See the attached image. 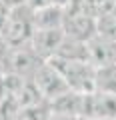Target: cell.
I'll list each match as a JSON object with an SVG mask.
<instances>
[{
    "instance_id": "obj_1",
    "label": "cell",
    "mask_w": 116,
    "mask_h": 120,
    "mask_svg": "<svg viewBox=\"0 0 116 120\" xmlns=\"http://www.w3.org/2000/svg\"><path fill=\"white\" fill-rule=\"evenodd\" d=\"M54 66L70 90L74 92H92L94 90V72L96 68L88 60H62V58H50L48 60Z\"/></svg>"
},
{
    "instance_id": "obj_5",
    "label": "cell",
    "mask_w": 116,
    "mask_h": 120,
    "mask_svg": "<svg viewBox=\"0 0 116 120\" xmlns=\"http://www.w3.org/2000/svg\"><path fill=\"white\" fill-rule=\"evenodd\" d=\"M80 118L90 120H116V94L104 92H86Z\"/></svg>"
},
{
    "instance_id": "obj_8",
    "label": "cell",
    "mask_w": 116,
    "mask_h": 120,
    "mask_svg": "<svg viewBox=\"0 0 116 120\" xmlns=\"http://www.w3.org/2000/svg\"><path fill=\"white\" fill-rule=\"evenodd\" d=\"M64 36L88 42L96 34V18L90 14H78V12H66L64 14Z\"/></svg>"
},
{
    "instance_id": "obj_10",
    "label": "cell",
    "mask_w": 116,
    "mask_h": 120,
    "mask_svg": "<svg viewBox=\"0 0 116 120\" xmlns=\"http://www.w3.org/2000/svg\"><path fill=\"white\" fill-rule=\"evenodd\" d=\"M34 12V28H62L66 10L60 6H46Z\"/></svg>"
},
{
    "instance_id": "obj_6",
    "label": "cell",
    "mask_w": 116,
    "mask_h": 120,
    "mask_svg": "<svg viewBox=\"0 0 116 120\" xmlns=\"http://www.w3.org/2000/svg\"><path fill=\"white\" fill-rule=\"evenodd\" d=\"M62 40H64V30L62 28H34L30 46L44 62H48L58 52Z\"/></svg>"
},
{
    "instance_id": "obj_3",
    "label": "cell",
    "mask_w": 116,
    "mask_h": 120,
    "mask_svg": "<svg viewBox=\"0 0 116 120\" xmlns=\"http://www.w3.org/2000/svg\"><path fill=\"white\" fill-rule=\"evenodd\" d=\"M42 64L44 60L32 50L30 44H26V46H18L10 50V56L4 64V72L10 76L22 78V80H32V76Z\"/></svg>"
},
{
    "instance_id": "obj_7",
    "label": "cell",
    "mask_w": 116,
    "mask_h": 120,
    "mask_svg": "<svg viewBox=\"0 0 116 120\" xmlns=\"http://www.w3.org/2000/svg\"><path fill=\"white\" fill-rule=\"evenodd\" d=\"M86 52H88V62L94 68L116 64V40L94 34L86 42Z\"/></svg>"
},
{
    "instance_id": "obj_19",
    "label": "cell",
    "mask_w": 116,
    "mask_h": 120,
    "mask_svg": "<svg viewBox=\"0 0 116 120\" xmlns=\"http://www.w3.org/2000/svg\"><path fill=\"white\" fill-rule=\"evenodd\" d=\"M78 120H90V118H78Z\"/></svg>"
},
{
    "instance_id": "obj_18",
    "label": "cell",
    "mask_w": 116,
    "mask_h": 120,
    "mask_svg": "<svg viewBox=\"0 0 116 120\" xmlns=\"http://www.w3.org/2000/svg\"><path fill=\"white\" fill-rule=\"evenodd\" d=\"M4 74H6V72H4V66H2V64H0V78H2V76H4Z\"/></svg>"
},
{
    "instance_id": "obj_15",
    "label": "cell",
    "mask_w": 116,
    "mask_h": 120,
    "mask_svg": "<svg viewBox=\"0 0 116 120\" xmlns=\"http://www.w3.org/2000/svg\"><path fill=\"white\" fill-rule=\"evenodd\" d=\"M10 6H6L4 2H0V34L4 32V26H6V22H8V16H10Z\"/></svg>"
},
{
    "instance_id": "obj_12",
    "label": "cell",
    "mask_w": 116,
    "mask_h": 120,
    "mask_svg": "<svg viewBox=\"0 0 116 120\" xmlns=\"http://www.w3.org/2000/svg\"><path fill=\"white\" fill-rule=\"evenodd\" d=\"M94 90L96 92H104V94H116V64L96 68Z\"/></svg>"
},
{
    "instance_id": "obj_4",
    "label": "cell",
    "mask_w": 116,
    "mask_h": 120,
    "mask_svg": "<svg viewBox=\"0 0 116 120\" xmlns=\"http://www.w3.org/2000/svg\"><path fill=\"white\" fill-rule=\"evenodd\" d=\"M32 84L36 86L40 98H42L44 102H48V104L54 102L56 98H60L62 94H66L70 90L68 84L64 82V78L60 76V72H58L50 62H44V64L36 70V74L32 76Z\"/></svg>"
},
{
    "instance_id": "obj_2",
    "label": "cell",
    "mask_w": 116,
    "mask_h": 120,
    "mask_svg": "<svg viewBox=\"0 0 116 120\" xmlns=\"http://www.w3.org/2000/svg\"><path fill=\"white\" fill-rule=\"evenodd\" d=\"M32 34H34V12H32V8L26 4L14 6L10 10V16L4 26L2 36L12 48H18V46L30 44Z\"/></svg>"
},
{
    "instance_id": "obj_9",
    "label": "cell",
    "mask_w": 116,
    "mask_h": 120,
    "mask_svg": "<svg viewBox=\"0 0 116 120\" xmlns=\"http://www.w3.org/2000/svg\"><path fill=\"white\" fill-rule=\"evenodd\" d=\"M82 104H84V94L68 90L60 98L50 102V112L60 116H70V118H80L82 116Z\"/></svg>"
},
{
    "instance_id": "obj_16",
    "label": "cell",
    "mask_w": 116,
    "mask_h": 120,
    "mask_svg": "<svg viewBox=\"0 0 116 120\" xmlns=\"http://www.w3.org/2000/svg\"><path fill=\"white\" fill-rule=\"evenodd\" d=\"M0 2H4L6 6H10V8H14V6H22V4H26V0H0Z\"/></svg>"
},
{
    "instance_id": "obj_14",
    "label": "cell",
    "mask_w": 116,
    "mask_h": 120,
    "mask_svg": "<svg viewBox=\"0 0 116 120\" xmlns=\"http://www.w3.org/2000/svg\"><path fill=\"white\" fill-rule=\"evenodd\" d=\"M10 50H12V46L6 42L4 36L0 34V64H2V66L6 64V60H8V56H10Z\"/></svg>"
},
{
    "instance_id": "obj_11",
    "label": "cell",
    "mask_w": 116,
    "mask_h": 120,
    "mask_svg": "<svg viewBox=\"0 0 116 120\" xmlns=\"http://www.w3.org/2000/svg\"><path fill=\"white\" fill-rule=\"evenodd\" d=\"M54 58H62V60H88V52H86V42L76 38L64 36L58 52L54 54Z\"/></svg>"
},
{
    "instance_id": "obj_13",
    "label": "cell",
    "mask_w": 116,
    "mask_h": 120,
    "mask_svg": "<svg viewBox=\"0 0 116 120\" xmlns=\"http://www.w3.org/2000/svg\"><path fill=\"white\" fill-rule=\"evenodd\" d=\"M96 34L116 40V4L96 18Z\"/></svg>"
},
{
    "instance_id": "obj_17",
    "label": "cell",
    "mask_w": 116,
    "mask_h": 120,
    "mask_svg": "<svg viewBox=\"0 0 116 120\" xmlns=\"http://www.w3.org/2000/svg\"><path fill=\"white\" fill-rule=\"evenodd\" d=\"M48 120H78V118H70V116H60V114H50Z\"/></svg>"
}]
</instances>
